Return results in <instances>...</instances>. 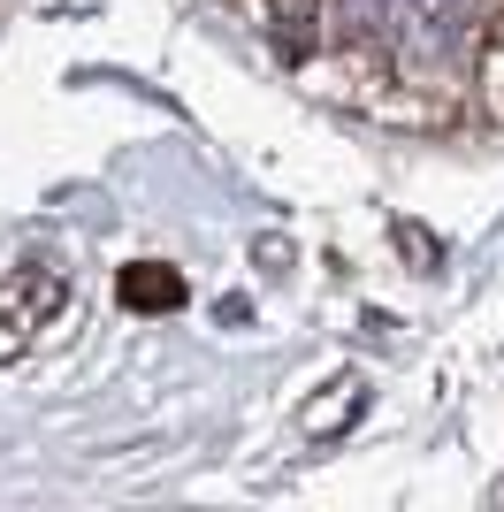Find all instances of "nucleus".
<instances>
[{
	"label": "nucleus",
	"mask_w": 504,
	"mask_h": 512,
	"mask_svg": "<svg viewBox=\"0 0 504 512\" xmlns=\"http://www.w3.org/2000/svg\"><path fill=\"white\" fill-rule=\"evenodd\" d=\"M352 406H359V398H352V383H344V398H321V406L306 413V428H314V436H321V428H336V421H352Z\"/></svg>",
	"instance_id": "obj_3"
},
{
	"label": "nucleus",
	"mask_w": 504,
	"mask_h": 512,
	"mask_svg": "<svg viewBox=\"0 0 504 512\" xmlns=\"http://www.w3.org/2000/svg\"><path fill=\"white\" fill-rule=\"evenodd\" d=\"M31 299V283H16V291H0V360H8V352H16L23 344V329H16V306Z\"/></svg>",
	"instance_id": "obj_2"
},
{
	"label": "nucleus",
	"mask_w": 504,
	"mask_h": 512,
	"mask_svg": "<svg viewBox=\"0 0 504 512\" xmlns=\"http://www.w3.org/2000/svg\"><path fill=\"white\" fill-rule=\"evenodd\" d=\"M130 299H138V306H176V299H184V283L168 276V268H138V276H130Z\"/></svg>",
	"instance_id": "obj_1"
}]
</instances>
